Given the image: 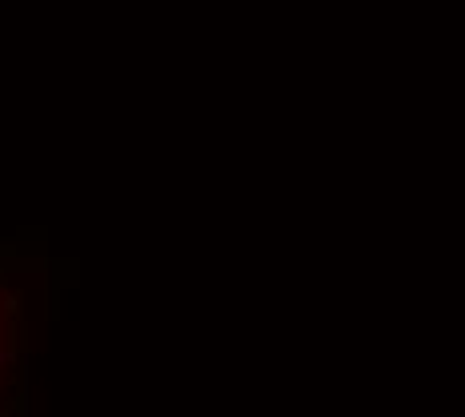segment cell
Masks as SVG:
<instances>
[{"instance_id":"obj_1","label":"cell","mask_w":465,"mask_h":417,"mask_svg":"<svg viewBox=\"0 0 465 417\" xmlns=\"http://www.w3.org/2000/svg\"><path fill=\"white\" fill-rule=\"evenodd\" d=\"M16 414H24V393H16V397H13V417Z\"/></svg>"},{"instance_id":"obj_2","label":"cell","mask_w":465,"mask_h":417,"mask_svg":"<svg viewBox=\"0 0 465 417\" xmlns=\"http://www.w3.org/2000/svg\"><path fill=\"white\" fill-rule=\"evenodd\" d=\"M0 365H8V353H4V349H0Z\"/></svg>"},{"instance_id":"obj_3","label":"cell","mask_w":465,"mask_h":417,"mask_svg":"<svg viewBox=\"0 0 465 417\" xmlns=\"http://www.w3.org/2000/svg\"><path fill=\"white\" fill-rule=\"evenodd\" d=\"M0 289H4V269H0Z\"/></svg>"}]
</instances>
